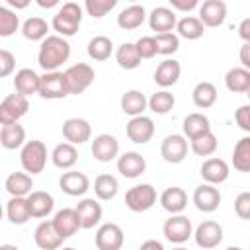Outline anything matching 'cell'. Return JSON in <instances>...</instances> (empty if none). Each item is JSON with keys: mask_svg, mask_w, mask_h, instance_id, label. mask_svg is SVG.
I'll use <instances>...</instances> for the list:
<instances>
[{"mask_svg": "<svg viewBox=\"0 0 250 250\" xmlns=\"http://www.w3.org/2000/svg\"><path fill=\"white\" fill-rule=\"evenodd\" d=\"M146 18H148V16H146L145 6H141V4H131V6H127V8H123V10L119 12V16H117V25H119L121 29H125V31H133V29L141 27Z\"/></svg>", "mask_w": 250, "mask_h": 250, "instance_id": "obj_29", "label": "cell"}, {"mask_svg": "<svg viewBox=\"0 0 250 250\" xmlns=\"http://www.w3.org/2000/svg\"><path fill=\"white\" fill-rule=\"evenodd\" d=\"M170 6L172 10H178V12H191L199 8V2L197 0H170Z\"/></svg>", "mask_w": 250, "mask_h": 250, "instance_id": "obj_52", "label": "cell"}, {"mask_svg": "<svg viewBox=\"0 0 250 250\" xmlns=\"http://www.w3.org/2000/svg\"><path fill=\"white\" fill-rule=\"evenodd\" d=\"M182 131H184V137L193 141L205 133L211 131V123H209V117L203 115V113H189L184 117V123H182Z\"/></svg>", "mask_w": 250, "mask_h": 250, "instance_id": "obj_31", "label": "cell"}, {"mask_svg": "<svg viewBox=\"0 0 250 250\" xmlns=\"http://www.w3.org/2000/svg\"><path fill=\"white\" fill-rule=\"evenodd\" d=\"M37 6H41V8H55V6H59V0H37Z\"/></svg>", "mask_w": 250, "mask_h": 250, "instance_id": "obj_57", "label": "cell"}, {"mask_svg": "<svg viewBox=\"0 0 250 250\" xmlns=\"http://www.w3.org/2000/svg\"><path fill=\"white\" fill-rule=\"evenodd\" d=\"M176 105V98L168 90H158L148 98V109L156 115H166Z\"/></svg>", "mask_w": 250, "mask_h": 250, "instance_id": "obj_43", "label": "cell"}, {"mask_svg": "<svg viewBox=\"0 0 250 250\" xmlns=\"http://www.w3.org/2000/svg\"><path fill=\"white\" fill-rule=\"evenodd\" d=\"M4 188L12 197H27L33 191V178L27 172H12L6 178Z\"/></svg>", "mask_w": 250, "mask_h": 250, "instance_id": "obj_30", "label": "cell"}, {"mask_svg": "<svg viewBox=\"0 0 250 250\" xmlns=\"http://www.w3.org/2000/svg\"><path fill=\"white\" fill-rule=\"evenodd\" d=\"M180 76H182V66H180V62L176 59H164L154 70V82L162 90L174 86L180 80Z\"/></svg>", "mask_w": 250, "mask_h": 250, "instance_id": "obj_24", "label": "cell"}, {"mask_svg": "<svg viewBox=\"0 0 250 250\" xmlns=\"http://www.w3.org/2000/svg\"><path fill=\"white\" fill-rule=\"evenodd\" d=\"M238 35L244 43H250V18H244L238 23Z\"/></svg>", "mask_w": 250, "mask_h": 250, "instance_id": "obj_54", "label": "cell"}, {"mask_svg": "<svg viewBox=\"0 0 250 250\" xmlns=\"http://www.w3.org/2000/svg\"><path fill=\"white\" fill-rule=\"evenodd\" d=\"M246 96H248V100H250V90H248V92H246Z\"/></svg>", "mask_w": 250, "mask_h": 250, "instance_id": "obj_62", "label": "cell"}, {"mask_svg": "<svg viewBox=\"0 0 250 250\" xmlns=\"http://www.w3.org/2000/svg\"><path fill=\"white\" fill-rule=\"evenodd\" d=\"M90 150L98 162H111V160L119 158V141L109 133H102V135L94 137Z\"/></svg>", "mask_w": 250, "mask_h": 250, "instance_id": "obj_12", "label": "cell"}, {"mask_svg": "<svg viewBox=\"0 0 250 250\" xmlns=\"http://www.w3.org/2000/svg\"><path fill=\"white\" fill-rule=\"evenodd\" d=\"M51 160H53V164L57 166V168H61V170H70L76 162H78V150H76V146L74 145H70V143H59L55 148H53V152H51Z\"/></svg>", "mask_w": 250, "mask_h": 250, "instance_id": "obj_34", "label": "cell"}, {"mask_svg": "<svg viewBox=\"0 0 250 250\" xmlns=\"http://www.w3.org/2000/svg\"><path fill=\"white\" fill-rule=\"evenodd\" d=\"M59 250H76V248H72V246H64V248H59Z\"/></svg>", "mask_w": 250, "mask_h": 250, "instance_id": "obj_60", "label": "cell"}, {"mask_svg": "<svg viewBox=\"0 0 250 250\" xmlns=\"http://www.w3.org/2000/svg\"><path fill=\"white\" fill-rule=\"evenodd\" d=\"M113 55V41L107 35H96L88 41V57L92 61H107Z\"/></svg>", "mask_w": 250, "mask_h": 250, "instance_id": "obj_41", "label": "cell"}, {"mask_svg": "<svg viewBox=\"0 0 250 250\" xmlns=\"http://www.w3.org/2000/svg\"><path fill=\"white\" fill-rule=\"evenodd\" d=\"M76 209V215L80 219V227L82 229H94L100 221H102V205L98 199L94 197H84L78 201V205L74 207Z\"/></svg>", "mask_w": 250, "mask_h": 250, "instance_id": "obj_21", "label": "cell"}, {"mask_svg": "<svg viewBox=\"0 0 250 250\" xmlns=\"http://www.w3.org/2000/svg\"><path fill=\"white\" fill-rule=\"evenodd\" d=\"M20 29V16L8 6H0V37H10Z\"/></svg>", "mask_w": 250, "mask_h": 250, "instance_id": "obj_45", "label": "cell"}, {"mask_svg": "<svg viewBox=\"0 0 250 250\" xmlns=\"http://www.w3.org/2000/svg\"><path fill=\"white\" fill-rule=\"evenodd\" d=\"M6 217L12 225H25L31 219L27 197H10L6 203Z\"/></svg>", "mask_w": 250, "mask_h": 250, "instance_id": "obj_35", "label": "cell"}, {"mask_svg": "<svg viewBox=\"0 0 250 250\" xmlns=\"http://www.w3.org/2000/svg\"><path fill=\"white\" fill-rule=\"evenodd\" d=\"M62 137L70 145H84L92 137V127L86 119L82 117H68L62 123Z\"/></svg>", "mask_w": 250, "mask_h": 250, "instance_id": "obj_14", "label": "cell"}, {"mask_svg": "<svg viewBox=\"0 0 250 250\" xmlns=\"http://www.w3.org/2000/svg\"><path fill=\"white\" fill-rule=\"evenodd\" d=\"M51 221H53V227H55V230L59 232V236L62 240L74 236L82 229L80 227V219L76 215V209H70V207H64V209L57 211Z\"/></svg>", "mask_w": 250, "mask_h": 250, "instance_id": "obj_18", "label": "cell"}, {"mask_svg": "<svg viewBox=\"0 0 250 250\" xmlns=\"http://www.w3.org/2000/svg\"><path fill=\"white\" fill-rule=\"evenodd\" d=\"M234 121H236V125H238L242 131L250 133V104H244V105H240V107L236 109Z\"/></svg>", "mask_w": 250, "mask_h": 250, "instance_id": "obj_51", "label": "cell"}, {"mask_svg": "<svg viewBox=\"0 0 250 250\" xmlns=\"http://www.w3.org/2000/svg\"><path fill=\"white\" fill-rule=\"evenodd\" d=\"M160 156L168 162V164H180L186 160L188 156V141L184 135L172 133L166 135L160 143Z\"/></svg>", "mask_w": 250, "mask_h": 250, "instance_id": "obj_9", "label": "cell"}, {"mask_svg": "<svg viewBox=\"0 0 250 250\" xmlns=\"http://www.w3.org/2000/svg\"><path fill=\"white\" fill-rule=\"evenodd\" d=\"M43 100H61L68 96V88H66V80H64V72H45L41 74V82H39V94Z\"/></svg>", "mask_w": 250, "mask_h": 250, "instance_id": "obj_8", "label": "cell"}, {"mask_svg": "<svg viewBox=\"0 0 250 250\" xmlns=\"http://www.w3.org/2000/svg\"><path fill=\"white\" fill-rule=\"evenodd\" d=\"M137 250H164V246H162V242H158V240H154V238H148V240H145Z\"/></svg>", "mask_w": 250, "mask_h": 250, "instance_id": "obj_55", "label": "cell"}, {"mask_svg": "<svg viewBox=\"0 0 250 250\" xmlns=\"http://www.w3.org/2000/svg\"><path fill=\"white\" fill-rule=\"evenodd\" d=\"M39 82H41V76L33 68H20L14 76L16 94H21L25 98H29L33 94H39Z\"/></svg>", "mask_w": 250, "mask_h": 250, "instance_id": "obj_27", "label": "cell"}, {"mask_svg": "<svg viewBox=\"0 0 250 250\" xmlns=\"http://www.w3.org/2000/svg\"><path fill=\"white\" fill-rule=\"evenodd\" d=\"M29 109V100L21 94H8L0 104V123H18Z\"/></svg>", "mask_w": 250, "mask_h": 250, "instance_id": "obj_7", "label": "cell"}, {"mask_svg": "<svg viewBox=\"0 0 250 250\" xmlns=\"http://www.w3.org/2000/svg\"><path fill=\"white\" fill-rule=\"evenodd\" d=\"M205 27H219L225 23L227 18V4L223 0H205L199 4V16Z\"/></svg>", "mask_w": 250, "mask_h": 250, "instance_id": "obj_20", "label": "cell"}, {"mask_svg": "<svg viewBox=\"0 0 250 250\" xmlns=\"http://www.w3.org/2000/svg\"><path fill=\"white\" fill-rule=\"evenodd\" d=\"M21 35L29 41H45L49 37V23L39 16H31L21 23Z\"/></svg>", "mask_w": 250, "mask_h": 250, "instance_id": "obj_37", "label": "cell"}, {"mask_svg": "<svg viewBox=\"0 0 250 250\" xmlns=\"http://www.w3.org/2000/svg\"><path fill=\"white\" fill-rule=\"evenodd\" d=\"M115 61L121 68L125 70H135L139 64H141V55L137 51V45L135 43H121L117 49H115Z\"/></svg>", "mask_w": 250, "mask_h": 250, "instance_id": "obj_40", "label": "cell"}, {"mask_svg": "<svg viewBox=\"0 0 250 250\" xmlns=\"http://www.w3.org/2000/svg\"><path fill=\"white\" fill-rule=\"evenodd\" d=\"M70 57V43L61 35H49L39 45L37 62L45 72H55Z\"/></svg>", "mask_w": 250, "mask_h": 250, "instance_id": "obj_1", "label": "cell"}, {"mask_svg": "<svg viewBox=\"0 0 250 250\" xmlns=\"http://www.w3.org/2000/svg\"><path fill=\"white\" fill-rule=\"evenodd\" d=\"M20 162H21L23 172H27L29 176L41 174L45 170V164H47V146H45V143L37 141V139L27 141L21 146Z\"/></svg>", "mask_w": 250, "mask_h": 250, "instance_id": "obj_3", "label": "cell"}, {"mask_svg": "<svg viewBox=\"0 0 250 250\" xmlns=\"http://www.w3.org/2000/svg\"><path fill=\"white\" fill-rule=\"evenodd\" d=\"M33 240L37 244V248L41 250H59L62 244V238L59 236V232L53 227V221H41L35 227L33 232Z\"/></svg>", "mask_w": 250, "mask_h": 250, "instance_id": "obj_23", "label": "cell"}, {"mask_svg": "<svg viewBox=\"0 0 250 250\" xmlns=\"http://www.w3.org/2000/svg\"><path fill=\"white\" fill-rule=\"evenodd\" d=\"M156 188L150 184H137L127 189L125 193V205L133 213H145L156 203Z\"/></svg>", "mask_w": 250, "mask_h": 250, "instance_id": "obj_5", "label": "cell"}, {"mask_svg": "<svg viewBox=\"0 0 250 250\" xmlns=\"http://www.w3.org/2000/svg\"><path fill=\"white\" fill-rule=\"evenodd\" d=\"M230 162H232L234 170L244 172V174L250 172V135L248 137H242L240 141H236Z\"/></svg>", "mask_w": 250, "mask_h": 250, "instance_id": "obj_42", "label": "cell"}, {"mask_svg": "<svg viewBox=\"0 0 250 250\" xmlns=\"http://www.w3.org/2000/svg\"><path fill=\"white\" fill-rule=\"evenodd\" d=\"M193 240L199 248L203 250H211L217 248L223 242V227L217 221H203L201 225L195 227L193 230Z\"/></svg>", "mask_w": 250, "mask_h": 250, "instance_id": "obj_10", "label": "cell"}, {"mask_svg": "<svg viewBox=\"0 0 250 250\" xmlns=\"http://www.w3.org/2000/svg\"><path fill=\"white\" fill-rule=\"evenodd\" d=\"M6 6L10 8H16V10H23V8H27L29 6V0H6Z\"/></svg>", "mask_w": 250, "mask_h": 250, "instance_id": "obj_56", "label": "cell"}, {"mask_svg": "<svg viewBox=\"0 0 250 250\" xmlns=\"http://www.w3.org/2000/svg\"><path fill=\"white\" fill-rule=\"evenodd\" d=\"M176 23H178L176 12L172 8H168V6H158L148 16V27L152 31H156V35H160V33H172V29L176 27Z\"/></svg>", "mask_w": 250, "mask_h": 250, "instance_id": "obj_22", "label": "cell"}, {"mask_svg": "<svg viewBox=\"0 0 250 250\" xmlns=\"http://www.w3.org/2000/svg\"><path fill=\"white\" fill-rule=\"evenodd\" d=\"M176 31H178V37H184L188 41H195V39L203 37L205 25L201 23V20L197 16H184L182 20H178Z\"/></svg>", "mask_w": 250, "mask_h": 250, "instance_id": "obj_38", "label": "cell"}, {"mask_svg": "<svg viewBox=\"0 0 250 250\" xmlns=\"http://www.w3.org/2000/svg\"><path fill=\"white\" fill-rule=\"evenodd\" d=\"M191 100H193L195 107H199V109L213 107L215 102H217V88H215V84L213 82H207V80L197 82L195 88H193V92H191Z\"/></svg>", "mask_w": 250, "mask_h": 250, "instance_id": "obj_36", "label": "cell"}, {"mask_svg": "<svg viewBox=\"0 0 250 250\" xmlns=\"http://www.w3.org/2000/svg\"><path fill=\"white\" fill-rule=\"evenodd\" d=\"M160 205L164 211H168L170 215H180L186 207H188V193L178 188V186H172V188H166L160 197H158Z\"/></svg>", "mask_w": 250, "mask_h": 250, "instance_id": "obj_25", "label": "cell"}, {"mask_svg": "<svg viewBox=\"0 0 250 250\" xmlns=\"http://www.w3.org/2000/svg\"><path fill=\"white\" fill-rule=\"evenodd\" d=\"M199 174L203 178L205 184H211V186H219L223 182L229 180V174H230V166L223 160V158H207L203 160L201 168H199Z\"/></svg>", "mask_w": 250, "mask_h": 250, "instance_id": "obj_16", "label": "cell"}, {"mask_svg": "<svg viewBox=\"0 0 250 250\" xmlns=\"http://www.w3.org/2000/svg\"><path fill=\"white\" fill-rule=\"evenodd\" d=\"M193 205L201 213H213L221 205V191L211 184H199L193 189Z\"/></svg>", "mask_w": 250, "mask_h": 250, "instance_id": "obj_17", "label": "cell"}, {"mask_svg": "<svg viewBox=\"0 0 250 250\" xmlns=\"http://www.w3.org/2000/svg\"><path fill=\"white\" fill-rule=\"evenodd\" d=\"M225 86L232 94H246L250 90V70L244 66H232L225 74Z\"/></svg>", "mask_w": 250, "mask_h": 250, "instance_id": "obj_32", "label": "cell"}, {"mask_svg": "<svg viewBox=\"0 0 250 250\" xmlns=\"http://www.w3.org/2000/svg\"><path fill=\"white\" fill-rule=\"evenodd\" d=\"M96 248L98 250H121L125 242L123 229L115 223H104L96 230Z\"/></svg>", "mask_w": 250, "mask_h": 250, "instance_id": "obj_11", "label": "cell"}, {"mask_svg": "<svg viewBox=\"0 0 250 250\" xmlns=\"http://www.w3.org/2000/svg\"><path fill=\"white\" fill-rule=\"evenodd\" d=\"M94 78H96V72L88 62H76V64H72L64 70V80H66L68 94H74V96L86 92L92 86Z\"/></svg>", "mask_w": 250, "mask_h": 250, "instance_id": "obj_4", "label": "cell"}, {"mask_svg": "<svg viewBox=\"0 0 250 250\" xmlns=\"http://www.w3.org/2000/svg\"><path fill=\"white\" fill-rule=\"evenodd\" d=\"M119 105H121V111L127 113L129 117H139L148 107V98L141 90H127L121 96Z\"/></svg>", "mask_w": 250, "mask_h": 250, "instance_id": "obj_28", "label": "cell"}, {"mask_svg": "<svg viewBox=\"0 0 250 250\" xmlns=\"http://www.w3.org/2000/svg\"><path fill=\"white\" fill-rule=\"evenodd\" d=\"M125 133L129 137L131 143L135 145H146L152 135H154V121L146 115H139V117H131L127 127H125Z\"/></svg>", "mask_w": 250, "mask_h": 250, "instance_id": "obj_13", "label": "cell"}, {"mask_svg": "<svg viewBox=\"0 0 250 250\" xmlns=\"http://www.w3.org/2000/svg\"><path fill=\"white\" fill-rule=\"evenodd\" d=\"M0 250H20V248H18L16 244H2Z\"/></svg>", "mask_w": 250, "mask_h": 250, "instance_id": "obj_58", "label": "cell"}, {"mask_svg": "<svg viewBox=\"0 0 250 250\" xmlns=\"http://www.w3.org/2000/svg\"><path fill=\"white\" fill-rule=\"evenodd\" d=\"M82 12L84 8L76 2H64L57 14L53 16V21H51V27L57 31V35L61 37H72L76 35V31L80 29V23H82Z\"/></svg>", "mask_w": 250, "mask_h": 250, "instance_id": "obj_2", "label": "cell"}, {"mask_svg": "<svg viewBox=\"0 0 250 250\" xmlns=\"http://www.w3.org/2000/svg\"><path fill=\"white\" fill-rule=\"evenodd\" d=\"M225 250H244V248H240V246H227Z\"/></svg>", "mask_w": 250, "mask_h": 250, "instance_id": "obj_59", "label": "cell"}, {"mask_svg": "<svg viewBox=\"0 0 250 250\" xmlns=\"http://www.w3.org/2000/svg\"><path fill=\"white\" fill-rule=\"evenodd\" d=\"M137 45V51L141 55V59H152L154 55H158V49H156V39L152 35H145V37H139L135 41Z\"/></svg>", "mask_w": 250, "mask_h": 250, "instance_id": "obj_48", "label": "cell"}, {"mask_svg": "<svg viewBox=\"0 0 250 250\" xmlns=\"http://www.w3.org/2000/svg\"><path fill=\"white\" fill-rule=\"evenodd\" d=\"M145 170H146V160H145V156L141 152L127 150V152L119 154V158H117V172L123 178L135 180L141 174H145Z\"/></svg>", "mask_w": 250, "mask_h": 250, "instance_id": "obj_15", "label": "cell"}, {"mask_svg": "<svg viewBox=\"0 0 250 250\" xmlns=\"http://www.w3.org/2000/svg\"><path fill=\"white\" fill-rule=\"evenodd\" d=\"M25 143V129L20 123H8L0 127V145L6 150H16Z\"/></svg>", "mask_w": 250, "mask_h": 250, "instance_id": "obj_33", "label": "cell"}, {"mask_svg": "<svg viewBox=\"0 0 250 250\" xmlns=\"http://www.w3.org/2000/svg\"><path fill=\"white\" fill-rule=\"evenodd\" d=\"M238 59H240V66H244L246 70H250V43H244L240 47Z\"/></svg>", "mask_w": 250, "mask_h": 250, "instance_id": "obj_53", "label": "cell"}, {"mask_svg": "<svg viewBox=\"0 0 250 250\" xmlns=\"http://www.w3.org/2000/svg\"><path fill=\"white\" fill-rule=\"evenodd\" d=\"M115 6H117V0H86L84 2V10L88 12V16H92L96 20L104 18Z\"/></svg>", "mask_w": 250, "mask_h": 250, "instance_id": "obj_47", "label": "cell"}, {"mask_svg": "<svg viewBox=\"0 0 250 250\" xmlns=\"http://www.w3.org/2000/svg\"><path fill=\"white\" fill-rule=\"evenodd\" d=\"M27 203H29V211L33 219H45L53 213L55 209V199L49 191L43 189H35L27 195Z\"/></svg>", "mask_w": 250, "mask_h": 250, "instance_id": "obj_26", "label": "cell"}, {"mask_svg": "<svg viewBox=\"0 0 250 250\" xmlns=\"http://www.w3.org/2000/svg\"><path fill=\"white\" fill-rule=\"evenodd\" d=\"M59 188L70 197H80L90 189V178L84 172L68 170L59 178Z\"/></svg>", "mask_w": 250, "mask_h": 250, "instance_id": "obj_19", "label": "cell"}, {"mask_svg": "<svg viewBox=\"0 0 250 250\" xmlns=\"http://www.w3.org/2000/svg\"><path fill=\"white\" fill-rule=\"evenodd\" d=\"M16 68V57L8 51V49H2L0 51V76L2 78H8Z\"/></svg>", "mask_w": 250, "mask_h": 250, "instance_id": "obj_50", "label": "cell"}, {"mask_svg": "<svg viewBox=\"0 0 250 250\" xmlns=\"http://www.w3.org/2000/svg\"><path fill=\"white\" fill-rule=\"evenodd\" d=\"M234 213L244 219V221H250V191H242L236 195L234 199Z\"/></svg>", "mask_w": 250, "mask_h": 250, "instance_id": "obj_49", "label": "cell"}, {"mask_svg": "<svg viewBox=\"0 0 250 250\" xmlns=\"http://www.w3.org/2000/svg\"><path fill=\"white\" fill-rule=\"evenodd\" d=\"M172 250H188V248H184V246H176V248H172Z\"/></svg>", "mask_w": 250, "mask_h": 250, "instance_id": "obj_61", "label": "cell"}, {"mask_svg": "<svg viewBox=\"0 0 250 250\" xmlns=\"http://www.w3.org/2000/svg\"><path fill=\"white\" fill-rule=\"evenodd\" d=\"M162 234L172 244H184L193 236L191 221L182 213L180 215H170V219H166V223L162 227Z\"/></svg>", "mask_w": 250, "mask_h": 250, "instance_id": "obj_6", "label": "cell"}, {"mask_svg": "<svg viewBox=\"0 0 250 250\" xmlns=\"http://www.w3.org/2000/svg\"><path fill=\"white\" fill-rule=\"evenodd\" d=\"M119 191V182L115 176L111 174H100L96 180H94V193H96V199L100 201H109L117 195Z\"/></svg>", "mask_w": 250, "mask_h": 250, "instance_id": "obj_39", "label": "cell"}, {"mask_svg": "<svg viewBox=\"0 0 250 250\" xmlns=\"http://www.w3.org/2000/svg\"><path fill=\"white\" fill-rule=\"evenodd\" d=\"M217 146H219V141H217V137H215L213 131H209V133H205V135L189 141V148L197 156H211L217 150Z\"/></svg>", "mask_w": 250, "mask_h": 250, "instance_id": "obj_44", "label": "cell"}, {"mask_svg": "<svg viewBox=\"0 0 250 250\" xmlns=\"http://www.w3.org/2000/svg\"><path fill=\"white\" fill-rule=\"evenodd\" d=\"M156 39V49H158V55H164V57H170L174 55L178 49H180V37L178 33H160V35H154Z\"/></svg>", "mask_w": 250, "mask_h": 250, "instance_id": "obj_46", "label": "cell"}]
</instances>
